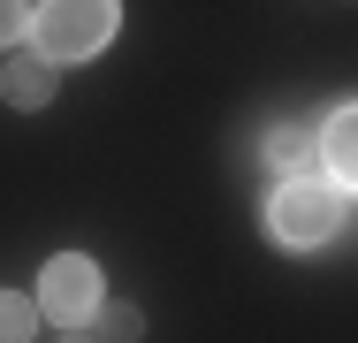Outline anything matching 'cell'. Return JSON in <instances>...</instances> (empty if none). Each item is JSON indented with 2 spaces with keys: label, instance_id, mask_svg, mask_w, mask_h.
Masks as SVG:
<instances>
[{
  "label": "cell",
  "instance_id": "obj_1",
  "mask_svg": "<svg viewBox=\"0 0 358 343\" xmlns=\"http://www.w3.org/2000/svg\"><path fill=\"white\" fill-rule=\"evenodd\" d=\"M31 38H38L31 46L38 62H84L115 38V0H46L31 15Z\"/></svg>",
  "mask_w": 358,
  "mask_h": 343
},
{
  "label": "cell",
  "instance_id": "obj_2",
  "mask_svg": "<svg viewBox=\"0 0 358 343\" xmlns=\"http://www.w3.org/2000/svg\"><path fill=\"white\" fill-rule=\"evenodd\" d=\"M336 221H343V191L336 183H282L275 191V237L282 244H328L336 237Z\"/></svg>",
  "mask_w": 358,
  "mask_h": 343
},
{
  "label": "cell",
  "instance_id": "obj_3",
  "mask_svg": "<svg viewBox=\"0 0 358 343\" xmlns=\"http://www.w3.org/2000/svg\"><path fill=\"white\" fill-rule=\"evenodd\" d=\"M38 313H46V321H62V328L92 321V313H99V267H92L84 252L46 260V274H38Z\"/></svg>",
  "mask_w": 358,
  "mask_h": 343
},
{
  "label": "cell",
  "instance_id": "obj_4",
  "mask_svg": "<svg viewBox=\"0 0 358 343\" xmlns=\"http://www.w3.org/2000/svg\"><path fill=\"white\" fill-rule=\"evenodd\" d=\"M267 160H275V176L282 183H313L328 160H320V130H305V122H282V130L267 137Z\"/></svg>",
  "mask_w": 358,
  "mask_h": 343
},
{
  "label": "cell",
  "instance_id": "obj_5",
  "mask_svg": "<svg viewBox=\"0 0 358 343\" xmlns=\"http://www.w3.org/2000/svg\"><path fill=\"white\" fill-rule=\"evenodd\" d=\"M0 99H8V107H23V115H31V107H46V99H54V62L15 54V62L0 69Z\"/></svg>",
  "mask_w": 358,
  "mask_h": 343
},
{
  "label": "cell",
  "instance_id": "obj_6",
  "mask_svg": "<svg viewBox=\"0 0 358 343\" xmlns=\"http://www.w3.org/2000/svg\"><path fill=\"white\" fill-rule=\"evenodd\" d=\"M320 160L336 168V183H351V191H358V107H343V115L320 130Z\"/></svg>",
  "mask_w": 358,
  "mask_h": 343
},
{
  "label": "cell",
  "instance_id": "obj_7",
  "mask_svg": "<svg viewBox=\"0 0 358 343\" xmlns=\"http://www.w3.org/2000/svg\"><path fill=\"white\" fill-rule=\"evenodd\" d=\"M92 328H99L92 343H138V336H145V313H138V305H107V298H99Z\"/></svg>",
  "mask_w": 358,
  "mask_h": 343
},
{
  "label": "cell",
  "instance_id": "obj_8",
  "mask_svg": "<svg viewBox=\"0 0 358 343\" xmlns=\"http://www.w3.org/2000/svg\"><path fill=\"white\" fill-rule=\"evenodd\" d=\"M31 336H38V298L0 290V343H31Z\"/></svg>",
  "mask_w": 358,
  "mask_h": 343
},
{
  "label": "cell",
  "instance_id": "obj_9",
  "mask_svg": "<svg viewBox=\"0 0 358 343\" xmlns=\"http://www.w3.org/2000/svg\"><path fill=\"white\" fill-rule=\"evenodd\" d=\"M15 38H31V8L23 0H0V46H15Z\"/></svg>",
  "mask_w": 358,
  "mask_h": 343
},
{
  "label": "cell",
  "instance_id": "obj_10",
  "mask_svg": "<svg viewBox=\"0 0 358 343\" xmlns=\"http://www.w3.org/2000/svg\"><path fill=\"white\" fill-rule=\"evenodd\" d=\"M62 343H92V336H76V328H62Z\"/></svg>",
  "mask_w": 358,
  "mask_h": 343
}]
</instances>
